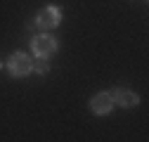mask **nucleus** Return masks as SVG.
Listing matches in <instances>:
<instances>
[{
	"label": "nucleus",
	"instance_id": "nucleus-1",
	"mask_svg": "<svg viewBox=\"0 0 149 142\" xmlns=\"http://www.w3.org/2000/svg\"><path fill=\"white\" fill-rule=\"evenodd\" d=\"M31 57L26 55V52H14V55L10 57V62H7V69H10V74L12 76H17V78H24V76H29L31 74Z\"/></svg>",
	"mask_w": 149,
	"mask_h": 142
},
{
	"label": "nucleus",
	"instance_id": "nucleus-2",
	"mask_svg": "<svg viewBox=\"0 0 149 142\" xmlns=\"http://www.w3.org/2000/svg\"><path fill=\"white\" fill-rule=\"evenodd\" d=\"M31 50H33L38 57H50V55L57 52V40H54L52 36H47V33L36 36V38L31 40Z\"/></svg>",
	"mask_w": 149,
	"mask_h": 142
},
{
	"label": "nucleus",
	"instance_id": "nucleus-3",
	"mask_svg": "<svg viewBox=\"0 0 149 142\" xmlns=\"http://www.w3.org/2000/svg\"><path fill=\"white\" fill-rule=\"evenodd\" d=\"M59 19H62L59 7L50 5V7H45V10L38 12V17H36V24H38L40 29H54V26H59Z\"/></svg>",
	"mask_w": 149,
	"mask_h": 142
},
{
	"label": "nucleus",
	"instance_id": "nucleus-4",
	"mask_svg": "<svg viewBox=\"0 0 149 142\" xmlns=\"http://www.w3.org/2000/svg\"><path fill=\"white\" fill-rule=\"evenodd\" d=\"M111 106H114V100H111L109 93H97L95 97L90 100V109L92 114H97V116H104L111 111Z\"/></svg>",
	"mask_w": 149,
	"mask_h": 142
},
{
	"label": "nucleus",
	"instance_id": "nucleus-5",
	"mask_svg": "<svg viewBox=\"0 0 149 142\" xmlns=\"http://www.w3.org/2000/svg\"><path fill=\"white\" fill-rule=\"evenodd\" d=\"M109 95H111V100H114L118 106H135V104L140 102L137 95H135L133 90H128V88H114Z\"/></svg>",
	"mask_w": 149,
	"mask_h": 142
},
{
	"label": "nucleus",
	"instance_id": "nucleus-6",
	"mask_svg": "<svg viewBox=\"0 0 149 142\" xmlns=\"http://www.w3.org/2000/svg\"><path fill=\"white\" fill-rule=\"evenodd\" d=\"M31 71H36V74H40V76H45L47 71H50V66H47L45 57H38V62H33V64H31Z\"/></svg>",
	"mask_w": 149,
	"mask_h": 142
},
{
	"label": "nucleus",
	"instance_id": "nucleus-7",
	"mask_svg": "<svg viewBox=\"0 0 149 142\" xmlns=\"http://www.w3.org/2000/svg\"><path fill=\"white\" fill-rule=\"evenodd\" d=\"M0 66H3V64H0Z\"/></svg>",
	"mask_w": 149,
	"mask_h": 142
}]
</instances>
